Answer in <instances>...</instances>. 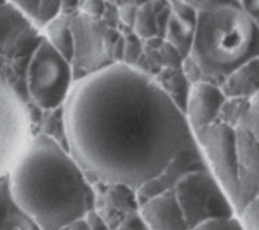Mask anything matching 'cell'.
I'll return each mask as SVG.
<instances>
[{"label": "cell", "instance_id": "obj_1", "mask_svg": "<svg viewBox=\"0 0 259 230\" xmlns=\"http://www.w3.org/2000/svg\"><path fill=\"white\" fill-rule=\"evenodd\" d=\"M62 107L67 149L93 183L138 190L195 142L184 111L155 77L125 62L75 81Z\"/></svg>", "mask_w": 259, "mask_h": 230}, {"label": "cell", "instance_id": "obj_2", "mask_svg": "<svg viewBox=\"0 0 259 230\" xmlns=\"http://www.w3.org/2000/svg\"><path fill=\"white\" fill-rule=\"evenodd\" d=\"M6 182L40 230L68 229L95 211V184L70 151L46 134L30 139Z\"/></svg>", "mask_w": 259, "mask_h": 230}, {"label": "cell", "instance_id": "obj_3", "mask_svg": "<svg viewBox=\"0 0 259 230\" xmlns=\"http://www.w3.org/2000/svg\"><path fill=\"white\" fill-rule=\"evenodd\" d=\"M258 56L259 23L234 1L196 12L188 50L190 70H183L191 83L221 85L235 69Z\"/></svg>", "mask_w": 259, "mask_h": 230}, {"label": "cell", "instance_id": "obj_4", "mask_svg": "<svg viewBox=\"0 0 259 230\" xmlns=\"http://www.w3.org/2000/svg\"><path fill=\"white\" fill-rule=\"evenodd\" d=\"M71 66L50 41H44L31 56L27 70V91L44 109L62 106L73 86Z\"/></svg>", "mask_w": 259, "mask_h": 230}, {"label": "cell", "instance_id": "obj_5", "mask_svg": "<svg viewBox=\"0 0 259 230\" xmlns=\"http://www.w3.org/2000/svg\"><path fill=\"white\" fill-rule=\"evenodd\" d=\"M173 191L190 228L210 219L236 215L233 200L208 168L187 174Z\"/></svg>", "mask_w": 259, "mask_h": 230}, {"label": "cell", "instance_id": "obj_6", "mask_svg": "<svg viewBox=\"0 0 259 230\" xmlns=\"http://www.w3.org/2000/svg\"><path fill=\"white\" fill-rule=\"evenodd\" d=\"M31 138L29 112L23 99L0 80V182L7 178Z\"/></svg>", "mask_w": 259, "mask_h": 230}, {"label": "cell", "instance_id": "obj_7", "mask_svg": "<svg viewBox=\"0 0 259 230\" xmlns=\"http://www.w3.org/2000/svg\"><path fill=\"white\" fill-rule=\"evenodd\" d=\"M208 170L229 194L235 205L238 191V132L215 122L194 134Z\"/></svg>", "mask_w": 259, "mask_h": 230}, {"label": "cell", "instance_id": "obj_8", "mask_svg": "<svg viewBox=\"0 0 259 230\" xmlns=\"http://www.w3.org/2000/svg\"><path fill=\"white\" fill-rule=\"evenodd\" d=\"M207 168L203 154L195 140L194 143L178 152L161 171L138 189L140 202L147 198L173 190L187 174Z\"/></svg>", "mask_w": 259, "mask_h": 230}, {"label": "cell", "instance_id": "obj_9", "mask_svg": "<svg viewBox=\"0 0 259 230\" xmlns=\"http://www.w3.org/2000/svg\"><path fill=\"white\" fill-rule=\"evenodd\" d=\"M226 99L217 83L199 80L191 84L183 111L193 134L219 121Z\"/></svg>", "mask_w": 259, "mask_h": 230}, {"label": "cell", "instance_id": "obj_10", "mask_svg": "<svg viewBox=\"0 0 259 230\" xmlns=\"http://www.w3.org/2000/svg\"><path fill=\"white\" fill-rule=\"evenodd\" d=\"M238 132V191L235 200L236 215L253 198L259 196V140L247 129Z\"/></svg>", "mask_w": 259, "mask_h": 230}, {"label": "cell", "instance_id": "obj_11", "mask_svg": "<svg viewBox=\"0 0 259 230\" xmlns=\"http://www.w3.org/2000/svg\"><path fill=\"white\" fill-rule=\"evenodd\" d=\"M140 213L149 230H190L173 190L145 199Z\"/></svg>", "mask_w": 259, "mask_h": 230}, {"label": "cell", "instance_id": "obj_12", "mask_svg": "<svg viewBox=\"0 0 259 230\" xmlns=\"http://www.w3.org/2000/svg\"><path fill=\"white\" fill-rule=\"evenodd\" d=\"M104 188L103 211L97 212L106 223L109 230L117 225L131 213L140 209L138 190L123 183H100Z\"/></svg>", "mask_w": 259, "mask_h": 230}, {"label": "cell", "instance_id": "obj_13", "mask_svg": "<svg viewBox=\"0 0 259 230\" xmlns=\"http://www.w3.org/2000/svg\"><path fill=\"white\" fill-rule=\"evenodd\" d=\"M227 97L251 99L259 93V56L235 69L221 83Z\"/></svg>", "mask_w": 259, "mask_h": 230}, {"label": "cell", "instance_id": "obj_14", "mask_svg": "<svg viewBox=\"0 0 259 230\" xmlns=\"http://www.w3.org/2000/svg\"><path fill=\"white\" fill-rule=\"evenodd\" d=\"M0 230H40L13 201L6 179L0 182Z\"/></svg>", "mask_w": 259, "mask_h": 230}, {"label": "cell", "instance_id": "obj_15", "mask_svg": "<svg viewBox=\"0 0 259 230\" xmlns=\"http://www.w3.org/2000/svg\"><path fill=\"white\" fill-rule=\"evenodd\" d=\"M14 8L34 20H42L55 15L62 0H6Z\"/></svg>", "mask_w": 259, "mask_h": 230}, {"label": "cell", "instance_id": "obj_16", "mask_svg": "<svg viewBox=\"0 0 259 230\" xmlns=\"http://www.w3.org/2000/svg\"><path fill=\"white\" fill-rule=\"evenodd\" d=\"M237 217L244 230H259V196L245 204Z\"/></svg>", "mask_w": 259, "mask_h": 230}, {"label": "cell", "instance_id": "obj_17", "mask_svg": "<svg viewBox=\"0 0 259 230\" xmlns=\"http://www.w3.org/2000/svg\"><path fill=\"white\" fill-rule=\"evenodd\" d=\"M190 230H244L237 215L225 218H217L199 223Z\"/></svg>", "mask_w": 259, "mask_h": 230}, {"label": "cell", "instance_id": "obj_18", "mask_svg": "<svg viewBox=\"0 0 259 230\" xmlns=\"http://www.w3.org/2000/svg\"><path fill=\"white\" fill-rule=\"evenodd\" d=\"M259 140V93L249 99L248 109L242 126Z\"/></svg>", "mask_w": 259, "mask_h": 230}, {"label": "cell", "instance_id": "obj_19", "mask_svg": "<svg viewBox=\"0 0 259 230\" xmlns=\"http://www.w3.org/2000/svg\"><path fill=\"white\" fill-rule=\"evenodd\" d=\"M114 230H149V228L139 209L138 211L127 215Z\"/></svg>", "mask_w": 259, "mask_h": 230}, {"label": "cell", "instance_id": "obj_20", "mask_svg": "<svg viewBox=\"0 0 259 230\" xmlns=\"http://www.w3.org/2000/svg\"><path fill=\"white\" fill-rule=\"evenodd\" d=\"M185 3H187L190 7H192L196 12L202 9H206L219 4L234 2L238 0H183Z\"/></svg>", "mask_w": 259, "mask_h": 230}, {"label": "cell", "instance_id": "obj_21", "mask_svg": "<svg viewBox=\"0 0 259 230\" xmlns=\"http://www.w3.org/2000/svg\"><path fill=\"white\" fill-rule=\"evenodd\" d=\"M105 0H85L84 9L91 15H99L105 9Z\"/></svg>", "mask_w": 259, "mask_h": 230}, {"label": "cell", "instance_id": "obj_22", "mask_svg": "<svg viewBox=\"0 0 259 230\" xmlns=\"http://www.w3.org/2000/svg\"><path fill=\"white\" fill-rule=\"evenodd\" d=\"M69 229H70V230H96L95 228H93V227L89 224V222L87 221L86 218H85L84 220H82V221L76 223L75 225H73V226L70 227Z\"/></svg>", "mask_w": 259, "mask_h": 230}]
</instances>
